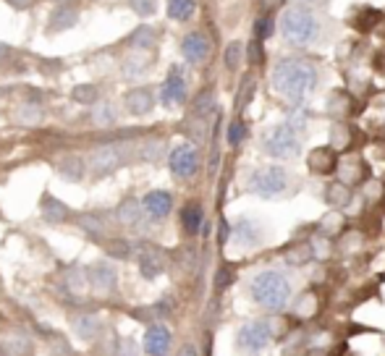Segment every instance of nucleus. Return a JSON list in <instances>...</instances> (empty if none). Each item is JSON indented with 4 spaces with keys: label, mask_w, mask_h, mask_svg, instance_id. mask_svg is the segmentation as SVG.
<instances>
[{
    "label": "nucleus",
    "mask_w": 385,
    "mask_h": 356,
    "mask_svg": "<svg viewBox=\"0 0 385 356\" xmlns=\"http://www.w3.org/2000/svg\"><path fill=\"white\" fill-rule=\"evenodd\" d=\"M317 82V71L310 61L301 58H283L275 63L270 84L278 92L280 98L291 100V102H301L312 92V86Z\"/></svg>",
    "instance_id": "nucleus-1"
},
{
    "label": "nucleus",
    "mask_w": 385,
    "mask_h": 356,
    "mask_svg": "<svg viewBox=\"0 0 385 356\" xmlns=\"http://www.w3.org/2000/svg\"><path fill=\"white\" fill-rule=\"evenodd\" d=\"M291 281L283 275V272H275V270H265L255 275L252 283H249V296L252 302L259 304L262 309L268 312H280L286 309L291 302Z\"/></svg>",
    "instance_id": "nucleus-2"
},
{
    "label": "nucleus",
    "mask_w": 385,
    "mask_h": 356,
    "mask_svg": "<svg viewBox=\"0 0 385 356\" xmlns=\"http://www.w3.org/2000/svg\"><path fill=\"white\" fill-rule=\"evenodd\" d=\"M280 37L286 40L294 47H307L317 40V32H320V22L317 16L304 8V6H291L286 11L280 13Z\"/></svg>",
    "instance_id": "nucleus-3"
},
{
    "label": "nucleus",
    "mask_w": 385,
    "mask_h": 356,
    "mask_svg": "<svg viewBox=\"0 0 385 356\" xmlns=\"http://www.w3.org/2000/svg\"><path fill=\"white\" fill-rule=\"evenodd\" d=\"M291 178L286 168H278V165H270V168H257V171L249 173L246 178V186L249 192L257 196H265V199H273V196L283 194L289 189Z\"/></svg>",
    "instance_id": "nucleus-4"
},
{
    "label": "nucleus",
    "mask_w": 385,
    "mask_h": 356,
    "mask_svg": "<svg viewBox=\"0 0 385 356\" xmlns=\"http://www.w3.org/2000/svg\"><path fill=\"white\" fill-rule=\"evenodd\" d=\"M301 141L296 137L294 126L289 123H280V126H273L265 137V152L270 157H278V160H289V157H296Z\"/></svg>",
    "instance_id": "nucleus-5"
},
{
    "label": "nucleus",
    "mask_w": 385,
    "mask_h": 356,
    "mask_svg": "<svg viewBox=\"0 0 385 356\" xmlns=\"http://www.w3.org/2000/svg\"><path fill=\"white\" fill-rule=\"evenodd\" d=\"M270 341H273V327H270L268 320H252V323L241 325L236 333V346L246 354L262 351Z\"/></svg>",
    "instance_id": "nucleus-6"
},
{
    "label": "nucleus",
    "mask_w": 385,
    "mask_h": 356,
    "mask_svg": "<svg viewBox=\"0 0 385 356\" xmlns=\"http://www.w3.org/2000/svg\"><path fill=\"white\" fill-rule=\"evenodd\" d=\"M197 168H199V155H197V150H194L192 144H179L171 152V171L179 178H192L194 173H197Z\"/></svg>",
    "instance_id": "nucleus-7"
},
{
    "label": "nucleus",
    "mask_w": 385,
    "mask_h": 356,
    "mask_svg": "<svg viewBox=\"0 0 385 356\" xmlns=\"http://www.w3.org/2000/svg\"><path fill=\"white\" fill-rule=\"evenodd\" d=\"M123 162V147L121 144H107L100 147L92 155V173L95 176H110L113 171H118V165Z\"/></svg>",
    "instance_id": "nucleus-8"
},
{
    "label": "nucleus",
    "mask_w": 385,
    "mask_h": 356,
    "mask_svg": "<svg viewBox=\"0 0 385 356\" xmlns=\"http://www.w3.org/2000/svg\"><path fill=\"white\" fill-rule=\"evenodd\" d=\"M181 53L189 63H194V65L204 63V61L210 58V40H207V34L204 32L186 34L181 42Z\"/></svg>",
    "instance_id": "nucleus-9"
},
{
    "label": "nucleus",
    "mask_w": 385,
    "mask_h": 356,
    "mask_svg": "<svg viewBox=\"0 0 385 356\" xmlns=\"http://www.w3.org/2000/svg\"><path fill=\"white\" fill-rule=\"evenodd\" d=\"M160 98L165 105H181L183 100H186V79H183L181 68L179 65H173L168 79L163 82V92Z\"/></svg>",
    "instance_id": "nucleus-10"
},
{
    "label": "nucleus",
    "mask_w": 385,
    "mask_h": 356,
    "mask_svg": "<svg viewBox=\"0 0 385 356\" xmlns=\"http://www.w3.org/2000/svg\"><path fill=\"white\" fill-rule=\"evenodd\" d=\"M171 348V330L165 325H152L144 333V351L150 356H165Z\"/></svg>",
    "instance_id": "nucleus-11"
},
{
    "label": "nucleus",
    "mask_w": 385,
    "mask_h": 356,
    "mask_svg": "<svg viewBox=\"0 0 385 356\" xmlns=\"http://www.w3.org/2000/svg\"><path fill=\"white\" fill-rule=\"evenodd\" d=\"M144 210H147V215L152 217V220H163V217L171 212V207H173V196L168 194V192H150V194L144 196Z\"/></svg>",
    "instance_id": "nucleus-12"
},
{
    "label": "nucleus",
    "mask_w": 385,
    "mask_h": 356,
    "mask_svg": "<svg viewBox=\"0 0 385 356\" xmlns=\"http://www.w3.org/2000/svg\"><path fill=\"white\" fill-rule=\"evenodd\" d=\"M335 165H338V157H335L333 147H320V150H315L310 155V171L320 173V176L333 173L335 171Z\"/></svg>",
    "instance_id": "nucleus-13"
},
{
    "label": "nucleus",
    "mask_w": 385,
    "mask_h": 356,
    "mask_svg": "<svg viewBox=\"0 0 385 356\" xmlns=\"http://www.w3.org/2000/svg\"><path fill=\"white\" fill-rule=\"evenodd\" d=\"M163 268H165V259H163V254L158 251V249H144L139 257V272L147 278V281H152V278H158L163 272Z\"/></svg>",
    "instance_id": "nucleus-14"
},
{
    "label": "nucleus",
    "mask_w": 385,
    "mask_h": 356,
    "mask_svg": "<svg viewBox=\"0 0 385 356\" xmlns=\"http://www.w3.org/2000/svg\"><path fill=\"white\" fill-rule=\"evenodd\" d=\"M89 283L100 293L113 291L116 288V270L107 268V265H95V268H89Z\"/></svg>",
    "instance_id": "nucleus-15"
},
{
    "label": "nucleus",
    "mask_w": 385,
    "mask_h": 356,
    "mask_svg": "<svg viewBox=\"0 0 385 356\" xmlns=\"http://www.w3.org/2000/svg\"><path fill=\"white\" fill-rule=\"evenodd\" d=\"M126 108L128 113H134V116H144V113H150L152 110V92L150 89H131L126 95Z\"/></svg>",
    "instance_id": "nucleus-16"
},
{
    "label": "nucleus",
    "mask_w": 385,
    "mask_h": 356,
    "mask_svg": "<svg viewBox=\"0 0 385 356\" xmlns=\"http://www.w3.org/2000/svg\"><path fill=\"white\" fill-rule=\"evenodd\" d=\"M79 24V11L71 8V6H58L55 13L50 16V32H63V29H71Z\"/></svg>",
    "instance_id": "nucleus-17"
},
{
    "label": "nucleus",
    "mask_w": 385,
    "mask_h": 356,
    "mask_svg": "<svg viewBox=\"0 0 385 356\" xmlns=\"http://www.w3.org/2000/svg\"><path fill=\"white\" fill-rule=\"evenodd\" d=\"M43 217L47 223H66L68 220V207L63 202H58L55 196H45L43 199Z\"/></svg>",
    "instance_id": "nucleus-18"
},
{
    "label": "nucleus",
    "mask_w": 385,
    "mask_h": 356,
    "mask_svg": "<svg viewBox=\"0 0 385 356\" xmlns=\"http://www.w3.org/2000/svg\"><path fill=\"white\" fill-rule=\"evenodd\" d=\"M58 173L63 176L66 181H82L84 178V160L76 157V155H68V157L58 162Z\"/></svg>",
    "instance_id": "nucleus-19"
},
{
    "label": "nucleus",
    "mask_w": 385,
    "mask_h": 356,
    "mask_svg": "<svg viewBox=\"0 0 385 356\" xmlns=\"http://www.w3.org/2000/svg\"><path fill=\"white\" fill-rule=\"evenodd\" d=\"M76 333H79V338H84V341H95L97 335H100V330H103V325H100V320L97 317H92V314H86V317H79L74 323Z\"/></svg>",
    "instance_id": "nucleus-20"
},
{
    "label": "nucleus",
    "mask_w": 385,
    "mask_h": 356,
    "mask_svg": "<svg viewBox=\"0 0 385 356\" xmlns=\"http://www.w3.org/2000/svg\"><path fill=\"white\" fill-rule=\"evenodd\" d=\"M181 226L186 233H197L202 228V207L199 205H186L181 212Z\"/></svg>",
    "instance_id": "nucleus-21"
},
{
    "label": "nucleus",
    "mask_w": 385,
    "mask_h": 356,
    "mask_svg": "<svg viewBox=\"0 0 385 356\" xmlns=\"http://www.w3.org/2000/svg\"><path fill=\"white\" fill-rule=\"evenodd\" d=\"M234 233H236V241H239L241 247H252V244H257V241H259L257 226L252 223V220H241V223H236Z\"/></svg>",
    "instance_id": "nucleus-22"
},
{
    "label": "nucleus",
    "mask_w": 385,
    "mask_h": 356,
    "mask_svg": "<svg viewBox=\"0 0 385 356\" xmlns=\"http://www.w3.org/2000/svg\"><path fill=\"white\" fill-rule=\"evenodd\" d=\"M142 215V205L137 199H123L121 207H118V220L123 223V226H134Z\"/></svg>",
    "instance_id": "nucleus-23"
},
{
    "label": "nucleus",
    "mask_w": 385,
    "mask_h": 356,
    "mask_svg": "<svg viewBox=\"0 0 385 356\" xmlns=\"http://www.w3.org/2000/svg\"><path fill=\"white\" fill-rule=\"evenodd\" d=\"M194 13V0H168V16L176 22H189Z\"/></svg>",
    "instance_id": "nucleus-24"
},
{
    "label": "nucleus",
    "mask_w": 385,
    "mask_h": 356,
    "mask_svg": "<svg viewBox=\"0 0 385 356\" xmlns=\"http://www.w3.org/2000/svg\"><path fill=\"white\" fill-rule=\"evenodd\" d=\"M16 123H22V126H37L40 121H43V108L40 105H22V108L16 110Z\"/></svg>",
    "instance_id": "nucleus-25"
},
{
    "label": "nucleus",
    "mask_w": 385,
    "mask_h": 356,
    "mask_svg": "<svg viewBox=\"0 0 385 356\" xmlns=\"http://www.w3.org/2000/svg\"><path fill=\"white\" fill-rule=\"evenodd\" d=\"M3 348H6V354L8 356H27L29 354V348H32V343H29V338H24V335H11V338H6Z\"/></svg>",
    "instance_id": "nucleus-26"
},
{
    "label": "nucleus",
    "mask_w": 385,
    "mask_h": 356,
    "mask_svg": "<svg viewBox=\"0 0 385 356\" xmlns=\"http://www.w3.org/2000/svg\"><path fill=\"white\" fill-rule=\"evenodd\" d=\"M144 68H147V61H144L139 50L134 47V50L126 55V61H123V74H126V76H137V74H142Z\"/></svg>",
    "instance_id": "nucleus-27"
},
{
    "label": "nucleus",
    "mask_w": 385,
    "mask_h": 356,
    "mask_svg": "<svg viewBox=\"0 0 385 356\" xmlns=\"http://www.w3.org/2000/svg\"><path fill=\"white\" fill-rule=\"evenodd\" d=\"M131 45H134L137 50H142V47H152V45H155V32H152L150 26H139L137 32L131 34Z\"/></svg>",
    "instance_id": "nucleus-28"
},
{
    "label": "nucleus",
    "mask_w": 385,
    "mask_h": 356,
    "mask_svg": "<svg viewBox=\"0 0 385 356\" xmlns=\"http://www.w3.org/2000/svg\"><path fill=\"white\" fill-rule=\"evenodd\" d=\"M241 58H244V45L241 42H231L225 47V65H228V68L241 65Z\"/></svg>",
    "instance_id": "nucleus-29"
},
{
    "label": "nucleus",
    "mask_w": 385,
    "mask_h": 356,
    "mask_svg": "<svg viewBox=\"0 0 385 356\" xmlns=\"http://www.w3.org/2000/svg\"><path fill=\"white\" fill-rule=\"evenodd\" d=\"M105 251L110 254V257H116V259H128V254H131V247H128L126 241H121V238H113V241H107V244H105Z\"/></svg>",
    "instance_id": "nucleus-30"
},
{
    "label": "nucleus",
    "mask_w": 385,
    "mask_h": 356,
    "mask_svg": "<svg viewBox=\"0 0 385 356\" xmlns=\"http://www.w3.org/2000/svg\"><path fill=\"white\" fill-rule=\"evenodd\" d=\"M213 108H215V95L207 89V92H202V95L197 98V102H194V116H207Z\"/></svg>",
    "instance_id": "nucleus-31"
},
{
    "label": "nucleus",
    "mask_w": 385,
    "mask_h": 356,
    "mask_svg": "<svg viewBox=\"0 0 385 356\" xmlns=\"http://www.w3.org/2000/svg\"><path fill=\"white\" fill-rule=\"evenodd\" d=\"M79 226L84 228L86 233H103L105 231V220L100 215H82L79 217Z\"/></svg>",
    "instance_id": "nucleus-32"
},
{
    "label": "nucleus",
    "mask_w": 385,
    "mask_h": 356,
    "mask_svg": "<svg viewBox=\"0 0 385 356\" xmlns=\"http://www.w3.org/2000/svg\"><path fill=\"white\" fill-rule=\"evenodd\" d=\"M71 98H74L76 102H84V105H89V102H95L97 100V89L92 84H82L71 92Z\"/></svg>",
    "instance_id": "nucleus-33"
},
{
    "label": "nucleus",
    "mask_w": 385,
    "mask_h": 356,
    "mask_svg": "<svg viewBox=\"0 0 385 356\" xmlns=\"http://www.w3.org/2000/svg\"><path fill=\"white\" fill-rule=\"evenodd\" d=\"M244 137H246V126L241 121H234L231 129H228V144H231V147H239V144L244 141Z\"/></svg>",
    "instance_id": "nucleus-34"
},
{
    "label": "nucleus",
    "mask_w": 385,
    "mask_h": 356,
    "mask_svg": "<svg viewBox=\"0 0 385 356\" xmlns=\"http://www.w3.org/2000/svg\"><path fill=\"white\" fill-rule=\"evenodd\" d=\"M346 199H349V189H346V186L333 184L331 189H328V202H331V205H343Z\"/></svg>",
    "instance_id": "nucleus-35"
},
{
    "label": "nucleus",
    "mask_w": 385,
    "mask_h": 356,
    "mask_svg": "<svg viewBox=\"0 0 385 356\" xmlns=\"http://www.w3.org/2000/svg\"><path fill=\"white\" fill-rule=\"evenodd\" d=\"M66 283L71 286V291L79 293L82 288H86V283H89V275H84V272H71V275H66Z\"/></svg>",
    "instance_id": "nucleus-36"
},
{
    "label": "nucleus",
    "mask_w": 385,
    "mask_h": 356,
    "mask_svg": "<svg viewBox=\"0 0 385 356\" xmlns=\"http://www.w3.org/2000/svg\"><path fill=\"white\" fill-rule=\"evenodd\" d=\"M92 121H95V123H100V126L113 123V110H110V105H97L95 113H92Z\"/></svg>",
    "instance_id": "nucleus-37"
},
{
    "label": "nucleus",
    "mask_w": 385,
    "mask_h": 356,
    "mask_svg": "<svg viewBox=\"0 0 385 356\" xmlns=\"http://www.w3.org/2000/svg\"><path fill=\"white\" fill-rule=\"evenodd\" d=\"M118 356H139V346L131 338H121L118 341Z\"/></svg>",
    "instance_id": "nucleus-38"
},
{
    "label": "nucleus",
    "mask_w": 385,
    "mask_h": 356,
    "mask_svg": "<svg viewBox=\"0 0 385 356\" xmlns=\"http://www.w3.org/2000/svg\"><path fill=\"white\" fill-rule=\"evenodd\" d=\"M131 3V8L139 13V16H150V13H155V0H128Z\"/></svg>",
    "instance_id": "nucleus-39"
},
{
    "label": "nucleus",
    "mask_w": 385,
    "mask_h": 356,
    "mask_svg": "<svg viewBox=\"0 0 385 356\" xmlns=\"http://www.w3.org/2000/svg\"><path fill=\"white\" fill-rule=\"evenodd\" d=\"M160 147H163L160 139L147 141V144L142 147V157H144V160H158V155H160Z\"/></svg>",
    "instance_id": "nucleus-40"
},
{
    "label": "nucleus",
    "mask_w": 385,
    "mask_h": 356,
    "mask_svg": "<svg viewBox=\"0 0 385 356\" xmlns=\"http://www.w3.org/2000/svg\"><path fill=\"white\" fill-rule=\"evenodd\" d=\"M270 32H273V22H270V19H259V22L255 24V40H259V42H262Z\"/></svg>",
    "instance_id": "nucleus-41"
},
{
    "label": "nucleus",
    "mask_w": 385,
    "mask_h": 356,
    "mask_svg": "<svg viewBox=\"0 0 385 356\" xmlns=\"http://www.w3.org/2000/svg\"><path fill=\"white\" fill-rule=\"evenodd\" d=\"M231 281H234V272L228 270V268H223V270L218 272V278H215V288H218V291H223Z\"/></svg>",
    "instance_id": "nucleus-42"
},
{
    "label": "nucleus",
    "mask_w": 385,
    "mask_h": 356,
    "mask_svg": "<svg viewBox=\"0 0 385 356\" xmlns=\"http://www.w3.org/2000/svg\"><path fill=\"white\" fill-rule=\"evenodd\" d=\"M338 129H341V126H335V131H333V147H338V144L346 147V144H349V131L346 129L338 131Z\"/></svg>",
    "instance_id": "nucleus-43"
},
{
    "label": "nucleus",
    "mask_w": 385,
    "mask_h": 356,
    "mask_svg": "<svg viewBox=\"0 0 385 356\" xmlns=\"http://www.w3.org/2000/svg\"><path fill=\"white\" fill-rule=\"evenodd\" d=\"M8 58H11V50H8V45L0 42V63H6Z\"/></svg>",
    "instance_id": "nucleus-44"
},
{
    "label": "nucleus",
    "mask_w": 385,
    "mask_h": 356,
    "mask_svg": "<svg viewBox=\"0 0 385 356\" xmlns=\"http://www.w3.org/2000/svg\"><path fill=\"white\" fill-rule=\"evenodd\" d=\"M8 3H11L13 8H29L34 0H8Z\"/></svg>",
    "instance_id": "nucleus-45"
},
{
    "label": "nucleus",
    "mask_w": 385,
    "mask_h": 356,
    "mask_svg": "<svg viewBox=\"0 0 385 356\" xmlns=\"http://www.w3.org/2000/svg\"><path fill=\"white\" fill-rule=\"evenodd\" d=\"M179 356H199V354H197V348H194V346H183L181 351H179Z\"/></svg>",
    "instance_id": "nucleus-46"
},
{
    "label": "nucleus",
    "mask_w": 385,
    "mask_h": 356,
    "mask_svg": "<svg viewBox=\"0 0 385 356\" xmlns=\"http://www.w3.org/2000/svg\"><path fill=\"white\" fill-rule=\"evenodd\" d=\"M294 3H317V0H294Z\"/></svg>",
    "instance_id": "nucleus-47"
},
{
    "label": "nucleus",
    "mask_w": 385,
    "mask_h": 356,
    "mask_svg": "<svg viewBox=\"0 0 385 356\" xmlns=\"http://www.w3.org/2000/svg\"><path fill=\"white\" fill-rule=\"evenodd\" d=\"M55 3H68V0H55Z\"/></svg>",
    "instance_id": "nucleus-48"
}]
</instances>
